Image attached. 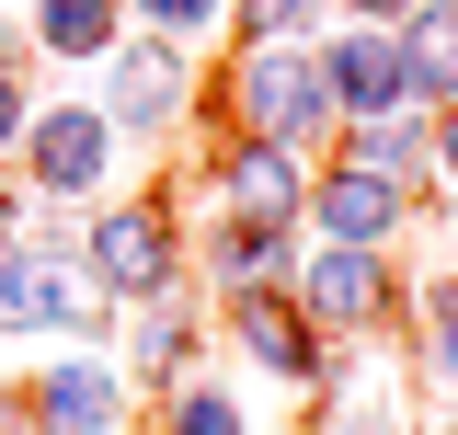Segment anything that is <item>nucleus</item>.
<instances>
[{"instance_id": "1", "label": "nucleus", "mask_w": 458, "mask_h": 435, "mask_svg": "<svg viewBox=\"0 0 458 435\" xmlns=\"http://www.w3.org/2000/svg\"><path fill=\"white\" fill-rule=\"evenodd\" d=\"M207 104H218V138H286V149H321L344 126V104H333V81H321L310 47H229Z\"/></svg>"}, {"instance_id": "2", "label": "nucleus", "mask_w": 458, "mask_h": 435, "mask_svg": "<svg viewBox=\"0 0 458 435\" xmlns=\"http://www.w3.org/2000/svg\"><path fill=\"white\" fill-rule=\"evenodd\" d=\"M81 286L104 310H138V298H172L183 286V218L161 195H114V207H81Z\"/></svg>"}, {"instance_id": "3", "label": "nucleus", "mask_w": 458, "mask_h": 435, "mask_svg": "<svg viewBox=\"0 0 458 435\" xmlns=\"http://www.w3.org/2000/svg\"><path fill=\"white\" fill-rule=\"evenodd\" d=\"M218 332H229V355H241V367H264L276 389H333V379H344V344L298 310V286L218 298Z\"/></svg>"}, {"instance_id": "4", "label": "nucleus", "mask_w": 458, "mask_h": 435, "mask_svg": "<svg viewBox=\"0 0 458 435\" xmlns=\"http://www.w3.org/2000/svg\"><path fill=\"white\" fill-rule=\"evenodd\" d=\"M114 149H126V138L104 126V104H35V126H23L12 172L35 183V207H104Z\"/></svg>"}, {"instance_id": "5", "label": "nucleus", "mask_w": 458, "mask_h": 435, "mask_svg": "<svg viewBox=\"0 0 458 435\" xmlns=\"http://www.w3.org/2000/svg\"><path fill=\"white\" fill-rule=\"evenodd\" d=\"M286 286H298V310L333 332V344H367V332H390L401 310H412V298H401V264L390 252H355V241H310Z\"/></svg>"}, {"instance_id": "6", "label": "nucleus", "mask_w": 458, "mask_h": 435, "mask_svg": "<svg viewBox=\"0 0 458 435\" xmlns=\"http://www.w3.org/2000/svg\"><path fill=\"white\" fill-rule=\"evenodd\" d=\"M92 69H104V126L114 138H172L195 115V57L172 35H114Z\"/></svg>"}, {"instance_id": "7", "label": "nucleus", "mask_w": 458, "mask_h": 435, "mask_svg": "<svg viewBox=\"0 0 458 435\" xmlns=\"http://www.w3.org/2000/svg\"><path fill=\"white\" fill-rule=\"evenodd\" d=\"M126 413H138V389L104 344H69L23 379V435H126Z\"/></svg>"}, {"instance_id": "8", "label": "nucleus", "mask_w": 458, "mask_h": 435, "mask_svg": "<svg viewBox=\"0 0 458 435\" xmlns=\"http://www.w3.org/2000/svg\"><path fill=\"white\" fill-rule=\"evenodd\" d=\"M0 332H69V344H104L114 355V310L57 252H35V241H0Z\"/></svg>"}, {"instance_id": "9", "label": "nucleus", "mask_w": 458, "mask_h": 435, "mask_svg": "<svg viewBox=\"0 0 458 435\" xmlns=\"http://www.w3.org/2000/svg\"><path fill=\"white\" fill-rule=\"evenodd\" d=\"M207 195H218V218H276V229H298L310 218V149H286V138H218Z\"/></svg>"}, {"instance_id": "10", "label": "nucleus", "mask_w": 458, "mask_h": 435, "mask_svg": "<svg viewBox=\"0 0 458 435\" xmlns=\"http://www.w3.org/2000/svg\"><path fill=\"white\" fill-rule=\"evenodd\" d=\"M412 207L424 195H401V183H378V172H355V161H321L310 172V241H355V252H390L401 229H412Z\"/></svg>"}, {"instance_id": "11", "label": "nucleus", "mask_w": 458, "mask_h": 435, "mask_svg": "<svg viewBox=\"0 0 458 435\" xmlns=\"http://www.w3.org/2000/svg\"><path fill=\"white\" fill-rule=\"evenodd\" d=\"M310 57H321V81H333L344 126H355V115H401V104H412L401 23H344V35H310Z\"/></svg>"}, {"instance_id": "12", "label": "nucleus", "mask_w": 458, "mask_h": 435, "mask_svg": "<svg viewBox=\"0 0 458 435\" xmlns=\"http://www.w3.org/2000/svg\"><path fill=\"white\" fill-rule=\"evenodd\" d=\"M126 321V344H114V367H126V389H183L195 379V344H207V310H183V286L172 298H138V310H114Z\"/></svg>"}, {"instance_id": "13", "label": "nucleus", "mask_w": 458, "mask_h": 435, "mask_svg": "<svg viewBox=\"0 0 458 435\" xmlns=\"http://www.w3.org/2000/svg\"><path fill=\"white\" fill-rule=\"evenodd\" d=\"M310 252V229H276V218H207V241H195V264L218 298H252V286H286Z\"/></svg>"}, {"instance_id": "14", "label": "nucleus", "mask_w": 458, "mask_h": 435, "mask_svg": "<svg viewBox=\"0 0 458 435\" xmlns=\"http://www.w3.org/2000/svg\"><path fill=\"white\" fill-rule=\"evenodd\" d=\"M333 161L378 172V183H401V195H436V115H355V126H333Z\"/></svg>"}, {"instance_id": "15", "label": "nucleus", "mask_w": 458, "mask_h": 435, "mask_svg": "<svg viewBox=\"0 0 458 435\" xmlns=\"http://www.w3.org/2000/svg\"><path fill=\"white\" fill-rule=\"evenodd\" d=\"M114 35H126V0H23V47L69 57V69H92Z\"/></svg>"}, {"instance_id": "16", "label": "nucleus", "mask_w": 458, "mask_h": 435, "mask_svg": "<svg viewBox=\"0 0 458 435\" xmlns=\"http://www.w3.org/2000/svg\"><path fill=\"white\" fill-rule=\"evenodd\" d=\"M401 57H412V115L458 104V0H412L401 12Z\"/></svg>"}, {"instance_id": "17", "label": "nucleus", "mask_w": 458, "mask_h": 435, "mask_svg": "<svg viewBox=\"0 0 458 435\" xmlns=\"http://www.w3.org/2000/svg\"><path fill=\"white\" fill-rule=\"evenodd\" d=\"M412 367H424L436 389H458V264L412 298Z\"/></svg>"}, {"instance_id": "18", "label": "nucleus", "mask_w": 458, "mask_h": 435, "mask_svg": "<svg viewBox=\"0 0 458 435\" xmlns=\"http://www.w3.org/2000/svg\"><path fill=\"white\" fill-rule=\"evenodd\" d=\"M333 0H229V35L241 47H310Z\"/></svg>"}, {"instance_id": "19", "label": "nucleus", "mask_w": 458, "mask_h": 435, "mask_svg": "<svg viewBox=\"0 0 458 435\" xmlns=\"http://www.w3.org/2000/svg\"><path fill=\"white\" fill-rule=\"evenodd\" d=\"M161 435H252V413L218 379H183V389H161Z\"/></svg>"}, {"instance_id": "20", "label": "nucleus", "mask_w": 458, "mask_h": 435, "mask_svg": "<svg viewBox=\"0 0 458 435\" xmlns=\"http://www.w3.org/2000/svg\"><path fill=\"white\" fill-rule=\"evenodd\" d=\"M126 23H149V35H172V47H195V35H218L229 0H126Z\"/></svg>"}, {"instance_id": "21", "label": "nucleus", "mask_w": 458, "mask_h": 435, "mask_svg": "<svg viewBox=\"0 0 458 435\" xmlns=\"http://www.w3.org/2000/svg\"><path fill=\"white\" fill-rule=\"evenodd\" d=\"M23 126H35V81H23V57H0V172L23 149Z\"/></svg>"}, {"instance_id": "22", "label": "nucleus", "mask_w": 458, "mask_h": 435, "mask_svg": "<svg viewBox=\"0 0 458 435\" xmlns=\"http://www.w3.org/2000/svg\"><path fill=\"white\" fill-rule=\"evenodd\" d=\"M436 183L458 195V104H436Z\"/></svg>"}, {"instance_id": "23", "label": "nucleus", "mask_w": 458, "mask_h": 435, "mask_svg": "<svg viewBox=\"0 0 458 435\" xmlns=\"http://www.w3.org/2000/svg\"><path fill=\"white\" fill-rule=\"evenodd\" d=\"M344 23H401V12H412V0H333Z\"/></svg>"}, {"instance_id": "24", "label": "nucleus", "mask_w": 458, "mask_h": 435, "mask_svg": "<svg viewBox=\"0 0 458 435\" xmlns=\"http://www.w3.org/2000/svg\"><path fill=\"white\" fill-rule=\"evenodd\" d=\"M0 435H23V389L12 379H0Z\"/></svg>"}, {"instance_id": "25", "label": "nucleus", "mask_w": 458, "mask_h": 435, "mask_svg": "<svg viewBox=\"0 0 458 435\" xmlns=\"http://www.w3.org/2000/svg\"><path fill=\"white\" fill-rule=\"evenodd\" d=\"M390 435H401V424H390Z\"/></svg>"}]
</instances>
